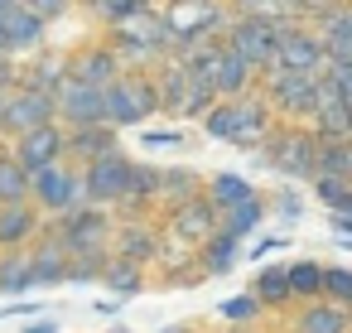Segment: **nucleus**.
Masks as SVG:
<instances>
[{"instance_id": "1", "label": "nucleus", "mask_w": 352, "mask_h": 333, "mask_svg": "<svg viewBox=\"0 0 352 333\" xmlns=\"http://www.w3.org/2000/svg\"><path fill=\"white\" fill-rule=\"evenodd\" d=\"M155 107H160L155 83H145L135 73H126V78H116V83L102 87V121L107 126H140Z\"/></svg>"}, {"instance_id": "2", "label": "nucleus", "mask_w": 352, "mask_h": 333, "mask_svg": "<svg viewBox=\"0 0 352 333\" xmlns=\"http://www.w3.org/2000/svg\"><path fill=\"white\" fill-rule=\"evenodd\" d=\"M78 184H82V198H92V203H126V193H131V160L121 150H107V155L87 160Z\"/></svg>"}, {"instance_id": "3", "label": "nucleus", "mask_w": 352, "mask_h": 333, "mask_svg": "<svg viewBox=\"0 0 352 333\" xmlns=\"http://www.w3.org/2000/svg\"><path fill=\"white\" fill-rule=\"evenodd\" d=\"M285 20H261V15H241L227 30V49H236L251 68H270L275 63V39H280Z\"/></svg>"}, {"instance_id": "4", "label": "nucleus", "mask_w": 352, "mask_h": 333, "mask_svg": "<svg viewBox=\"0 0 352 333\" xmlns=\"http://www.w3.org/2000/svg\"><path fill=\"white\" fill-rule=\"evenodd\" d=\"M265 83H270V102L289 116H314V83L318 73H294L285 63H270L265 68Z\"/></svg>"}, {"instance_id": "5", "label": "nucleus", "mask_w": 352, "mask_h": 333, "mask_svg": "<svg viewBox=\"0 0 352 333\" xmlns=\"http://www.w3.org/2000/svg\"><path fill=\"white\" fill-rule=\"evenodd\" d=\"M54 116H68L73 126H92L102 121V87L63 73V83L54 87Z\"/></svg>"}, {"instance_id": "6", "label": "nucleus", "mask_w": 352, "mask_h": 333, "mask_svg": "<svg viewBox=\"0 0 352 333\" xmlns=\"http://www.w3.org/2000/svg\"><path fill=\"white\" fill-rule=\"evenodd\" d=\"M164 25H169V44H188V39L212 34L222 25V15H217L212 0H179V6L164 15Z\"/></svg>"}, {"instance_id": "7", "label": "nucleus", "mask_w": 352, "mask_h": 333, "mask_svg": "<svg viewBox=\"0 0 352 333\" xmlns=\"http://www.w3.org/2000/svg\"><path fill=\"white\" fill-rule=\"evenodd\" d=\"M164 44H169V25H164V15L155 20V15L135 10V15L116 20V49H126V54H160Z\"/></svg>"}, {"instance_id": "8", "label": "nucleus", "mask_w": 352, "mask_h": 333, "mask_svg": "<svg viewBox=\"0 0 352 333\" xmlns=\"http://www.w3.org/2000/svg\"><path fill=\"white\" fill-rule=\"evenodd\" d=\"M30 193H34L44 208H73V203L82 198V184H78L73 169H63V164L54 160V164H44V169H30Z\"/></svg>"}, {"instance_id": "9", "label": "nucleus", "mask_w": 352, "mask_h": 333, "mask_svg": "<svg viewBox=\"0 0 352 333\" xmlns=\"http://www.w3.org/2000/svg\"><path fill=\"white\" fill-rule=\"evenodd\" d=\"M39 121H54V92H34V87H20L15 97L0 102V126L6 131H30Z\"/></svg>"}, {"instance_id": "10", "label": "nucleus", "mask_w": 352, "mask_h": 333, "mask_svg": "<svg viewBox=\"0 0 352 333\" xmlns=\"http://www.w3.org/2000/svg\"><path fill=\"white\" fill-rule=\"evenodd\" d=\"M275 63H285V68H294V73H318V68H323V44H318V34L285 25L280 39H275Z\"/></svg>"}, {"instance_id": "11", "label": "nucleus", "mask_w": 352, "mask_h": 333, "mask_svg": "<svg viewBox=\"0 0 352 333\" xmlns=\"http://www.w3.org/2000/svg\"><path fill=\"white\" fill-rule=\"evenodd\" d=\"M15 160L25 164V174H30V169H44V164H54V160H63V131H58L54 121H39V126L20 131Z\"/></svg>"}, {"instance_id": "12", "label": "nucleus", "mask_w": 352, "mask_h": 333, "mask_svg": "<svg viewBox=\"0 0 352 333\" xmlns=\"http://www.w3.org/2000/svg\"><path fill=\"white\" fill-rule=\"evenodd\" d=\"M58 241L68 246V256H82V251H107V217L82 208V213H68V222L58 227Z\"/></svg>"}, {"instance_id": "13", "label": "nucleus", "mask_w": 352, "mask_h": 333, "mask_svg": "<svg viewBox=\"0 0 352 333\" xmlns=\"http://www.w3.org/2000/svg\"><path fill=\"white\" fill-rule=\"evenodd\" d=\"M217 217H222V213H217L208 198L188 193V198L174 203V237H184V241H203L208 232H217Z\"/></svg>"}, {"instance_id": "14", "label": "nucleus", "mask_w": 352, "mask_h": 333, "mask_svg": "<svg viewBox=\"0 0 352 333\" xmlns=\"http://www.w3.org/2000/svg\"><path fill=\"white\" fill-rule=\"evenodd\" d=\"M39 39H44V20L30 15L20 0H15L10 10H0V44H6V54L10 49H34Z\"/></svg>"}, {"instance_id": "15", "label": "nucleus", "mask_w": 352, "mask_h": 333, "mask_svg": "<svg viewBox=\"0 0 352 333\" xmlns=\"http://www.w3.org/2000/svg\"><path fill=\"white\" fill-rule=\"evenodd\" d=\"M309 155H314V136L309 131H285V136H275V150L265 155L280 174H299V179H309Z\"/></svg>"}, {"instance_id": "16", "label": "nucleus", "mask_w": 352, "mask_h": 333, "mask_svg": "<svg viewBox=\"0 0 352 333\" xmlns=\"http://www.w3.org/2000/svg\"><path fill=\"white\" fill-rule=\"evenodd\" d=\"M68 275V246L58 241V232L34 251V256H25V280L30 285H58Z\"/></svg>"}, {"instance_id": "17", "label": "nucleus", "mask_w": 352, "mask_h": 333, "mask_svg": "<svg viewBox=\"0 0 352 333\" xmlns=\"http://www.w3.org/2000/svg\"><path fill=\"white\" fill-rule=\"evenodd\" d=\"M107 150H116V126H107V121H92V126H73V131L63 136V155H78V160H97V155H107Z\"/></svg>"}, {"instance_id": "18", "label": "nucleus", "mask_w": 352, "mask_h": 333, "mask_svg": "<svg viewBox=\"0 0 352 333\" xmlns=\"http://www.w3.org/2000/svg\"><path fill=\"white\" fill-rule=\"evenodd\" d=\"M68 73H73V78H82V83H92V87H107V83H116V78H121V54H116L111 44L87 49Z\"/></svg>"}, {"instance_id": "19", "label": "nucleus", "mask_w": 352, "mask_h": 333, "mask_svg": "<svg viewBox=\"0 0 352 333\" xmlns=\"http://www.w3.org/2000/svg\"><path fill=\"white\" fill-rule=\"evenodd\" d=\"M251 63L236 54V49H227L222 44V54H217V68H212V87H217V97H241L246 87H251Z\"/></svg>"}, {"instance_id": "20", "label": "nucleus", "mask_w": 352, "mask_h": 333, "mask_svg": "<svg viewBox=\"0 0 352 333\" xmlns=\"http://www.w3.org/2000/svg\"><path fill=\"white\" fill-rule=\"evenodd\" d=\"M232 107H236V131H232V140L236 145H256V140H265V131H270V111H265V102L261 97H232Z\"/></svg>"}, {"instance_id": "21", "label": "nucleus", "mask_w": 352, "mask_h": 333, "mask_svg": "<svg viewBox=\"0 0 352 333\" xmlns=\"http://www.w3.org/2000/svg\"><path fill=\"white\" fill-rule=\"evenodd\" d=\"M309 174H342V179H352V145L333 140V136H314Z\"/></svg>"}, {"instance_id": "22", "label": "nucleus", "mask_w": 352, "mask_h": 333, "mask_svg": "<svg viewBox=\"0 0 352 333\" xmlns=\"http://www.w3.org/2000/svg\"><path fill=\"white\" fill-rule=\"evenodd\" d=\"M34 227H39V213L25 198L0 203V246H20L25 237H34Z\"/></svg>"}, {"instance_id": "23", "label": "nucleus", "mask_w": 352, "mask_h": 333, "mask_svg": "<svg viewBox=\"0 0 352 333\" xmlns=\"http://www.w3.org/2000/svg\"><path fill=\"white\" fill-rule=\"evenodd\" d=\"M261 217H265V203L256 198V193H246L241 203H232V208H222V217H217V227L227 232V237H251L256 227H261Z\"/></svg>"}, {"instance_id": "24", "label": "nucleus", "mask_w": 352, "mask_h": 333, "mask_svg": "<svg viewBox=\"0 0 352 333\" xmlns=\"http://www.w3.org/2000/svg\"><path fill=\"white\" fill-rule=\"evenodd\" d=\"M294 328L299 333H347V314H342V304H314V309H304V319Z\"/></svg>"}, {"instance_id": "25", "label": "nucleus", "mask_w": 352, "mask_h": 333, "mask_svg": "<svg viewBox=\"0 0 352 333\" xmlns=\"http://www.w3.org/2000/svg\"><path fill=\"white\" fill-rule=\"evenodd\" d=\"M314 136H333V140H352V107H318L314 111Z\"/></svg>"}, {"instance_id": "26", "label": "nucleus", "mask_w": 352, "mask_h": 333, "mask_svg": "<svg viewBox=\"0 0 352 333\" xmlns=\"http://www.w3.org/2000/svg\"><path fill=\"white\" fill-rule=\"evenodd\" d=\"M314 179V193L333 208V213H352V184L342 174H309Z\"/></svg>"}, {"instance_id": "27", "label": "nucleus", "mask_w": 352, "mask_h": 333, "mask_svg": "<svg viewBox=\"0 0 352 333\" xmlns=\"http://www.w3.org/2000/svg\"><path fill=\"white\" fill-rule=\"evenodd\" d=\"M15 198H30V174L15 155H0V203H15Z\"/></svg>"}, {"instance_id": "28", "label": "nucleus", "mask_w": 352, "mask_h": 333, "mask_svg": "<svg viewBox=\"0 0 352 333\" xmlns=\"http://www.w3.org/2000/svg\"><path fill=\"white\" fill-rule=\"evenodd\" d=\"M318 275H323V266H314V261H294V266L285 270L289 299H318Z\"/></svg>"}, {"instance_id": "29", "label": "nucleus", "mask_w": 352, "mask_h": 333, "mask_svg": "<svg viewBox=\"0 0 352 333\" xmlns=\"http://www.w3.org/2000/svg\"><path fill=\"white\" fill-rule=\"evenodd\" d=\"M203 246H208V270H212V275H227L232 261H236V237H227V232L217 227V232L203 237Z\"/></svg>"}, {"instance_id": "30", "label": "nucleus", "mask_w": 352, "mask_h": 333, "mask_svg": "<svg viewBox=\"0 0 352 333\" xmlns=\"http://www.w3.org/2000/svg\"><path fill=\"white\" fill-rule=\"evenodd\" d=\"M246 193H251V184H246L241 174H217V179H212V189H208V203H212V208L222 213V208L241 203Z\"/></svg>"}, {"instance_id": "31", "label": "nucleus", "mask_w": 352, "mask_h": 333, "mask_svg": "<svg viewBox=\"0 0 352 333\" xmlns=\"http://www.w3.org/2000/svg\"><path fill=\"white\" fill-rule=\"evenodd\" d=\"M116 256L140 266V261H150V256H155V237H150V232H140V227H126V232H121V241H116Z\"/></svg>"}, {"instance_id": "32", "label": "nucleus", "mask_w": 352, "mask_h": 333, "mask_svg": "<svg viewBox=\"0 0 352 333\" xmlns=\"http://www.w3.org/2000/svg\"><path fill=\"white\" fill-rule=\"evenodd\" d=\"M97 280H107V285H111V290H121V294H135V290H140V266L116 256L111 266H102V275H97Z\"/></svg>"}, {"instance_id": "33", "label": "nucleus", "mask_w": 352, "mask_h": 333, "mask_svg": "<svg viewBox=\"0 0 352 333\" xmlns=\"http://www.w3.org/2000/svg\"><path fill=\"white\" fill-rule=\"evenodd\" d=\"M318 299H328V304H347V299H352V275H347L342 266L323 270V275H318Z\"/></svg>"}, {"instance_id": "34", "label": "nucleus", "mask_w": 352, "mask_h": 333, "mask_svg": "<svg viewBox=\"0 0 352 333\" xmlns=\"http://www.w3.org/2000/svg\"><path fill=\"white\" fill-rule=\"evenodd\" d=\"M256 299L261 304H289V285H285V270H261L256 275Z\"/></svg>"}, {"instance_id": "35", "label": "nucleus", "mask_w": 352, "mask_h": 333, "mask_svg": "<svg viewBox=\"0 0 352 333\" xmlns=\"http://www.w3.org/2000/svg\"><path fill=\"white\" fill-rule=\"evenodd\" d=\"M203 126H208V136H217V140H232V131H236V107L227 102V107H208L203 111Z\"/></svg>"}, {"instance_id": "36", "label": "nucleus", "mask_w": 352, "mask_h": 333, "mask_svg": "<svg viewBox=\"0 0 352 333\" xmlns=\"http://www.w3.org/2000/svg\"><path fill=\"white\" fill-rule=\"evenodd\" d=\"M184 63L179 68H164V78H160V87H155V97H160V107H174L179 111V97H184Z\"/></svg>"}, {"instance_id": "37", "label": "nucleus", "mask_w": 352, "mask_h": 333, "mask_svg": "<svg viewBox=\"0 0 352 333\" xmlns=\"http://www.w3.org/2000/svg\"><path fill=\"white\" fill-rule=\"evenodd\" d=\"M155 193H160V169L131 164V193H126V198H155Z\"/></svg>"}, {"instance_id": "38", "label": "nucleus", "mask_w": 352, "mask_h": 333, "mask_svg": "<svg viewBox=\"0 0 352 333\" xmlns=\"http://www.w3.org/2000/svg\"><path fill=\"white\" fill-rule=\"evenodd\" d=\"M318 78H328L338 92H347V97H352V58H323Z\"/></svg>"}, {"instance_id": "39", "label": "nucleus", "mask_w": 352, "mask_h": 333, "mask_svg": "<svg viewBox=\"0 0 352 333\" xmlns=\"http://www.w3.org/2000/svg\"><path fill=\"white\" fill-rule=\"evenodd\" d=\"M63 73H68L63 63H39V68L25 78V87H34V92H54V87L63 83Z\"/></svg>"}, {"instance_id": "40", "label": "nucleus", "mask_w": 352, "mask_h": 333, "mask_svg": "<svg viewBox=\"0 0 352 333\" xmlns=\"http://www.w3.org/2000/svg\"><path fill=\"white\" fill-rule=\"evenodd\" d=\"M193 184H198V179H193L188 169H169V174H160V193H169L174 203H179V198H188V193H193Z\"/></svg>"}, {"instance_id": "41", "label": "nucleus", "mask_w": 352, "mask_h": 333, "mask_svg": "<svg viewBox=\"0 0 352 333\" xmlns=\"http://www.w3.org/2000/svg\"><path fill=\"white\" fill-rule=\"evenodd\" d=\"M0 290H30V280H25V256H6L0 261Z\"/></svg>"}, {"instance_id": "42", "label": "nucleus", "mask_w": 352, "mask_h": 333, "mask_svg": "<svg viewBox=\"0 0 352 333\" xmlns=\"http://www.w3.org/2000/svg\"><path fill=\"white\" fill-rule=\"evenodd\" d=\"M20 6H25L30 15H39V20H54V15L68 6V0H20Z\"/></svg>"}, {"instance_id": "43", "label": "nucleus", "mask_w": 352, "mask_h": 333, "mask_svg": "<svg viewBox=\"0 0 352 333\" xmlns=\"http://www.w3.org/2000/svg\"><path fill=\"white\" fill-rule=\"evenodd\" d=\"M256 309H261L256 299H227V304H222V314H227V319H236V323H241V319H251Z\"/></svg>"}, {"instance_id": "44", "label": "nucleus", "mask_w": 352, "mask_h": 333, "mask_svg": "<svg viewBox=\"0 0 352 333\" xmlns=\"http://www.w3.org/2000/svg\"><path fill=\"white\" fill-rule=\"evenodd\" d=\"M294 10H314V15H323L328 6H338V0H289Z\"/></svg>"}, {"instance_id": "45", "label": "nucleus", "mask_w": 352, "mask_h": 333, "mask_svg": "<svg viewBox=\"0 0 352 333\" xmlns=\"http://www.w3.org/2000/svg\"><path fill=\"white\" fill-rule=\"evenodd\" d=\"M30 333H54V323H39V328H30Z\"/></svg>"}, {"instance_id": "46", "label": "nucleus", "mask_w": 352, "mask_h": 333, "mask_svg": "<svg viewBox=\"0 0 352 333\" xmlns=\"http://www.w3.org/2000/svg\"><path fill=\"white\" fill-rule=\"evenodd\" d=\"M10 6H15V0H0V10H10Z\"/></svg>"}, {"instance_id": "47", "label": "nucleus", "mask_w": 352, "mask_h": 333, "mask_svg": "<svg viewBox=\"0 0 352 333\" xmlns=\"http://www.w3.org/2000/svg\"><path fill=\"white\" fill-rule=\"evenodd\" d=\"M164 333H188V328H164Z\"/></svg>"}, {"instance_id": "48", "label": "nucleus", "mask_w": 352, "mask_h": 333, "mask_svg": "<svg viewBox=\"0 0 352 333\" xmlns=\"http://www.w3.org/2000/svg\"><path fill=\"white\" fill-rule=\"evenodd\" d=\"M111 333H126V328H111Z\"/></svg>"}, {"instance_id": "49", "label": "nucleus", "mask_w": 352, "mask_h": 333, "mask_svg": "<svg viewBox=\"0 0 352 333\" xmlns=\"http://www.w3.org/2000/svg\"><path fill=\"white\" fill-rule=\"evenodd\" d=\"M0 102H6V92H0Z\"/></svg>"}, {"instance_id": "50", "label": "nucleus", "mask_w": 352, "mask_h": 333, "mask_svg": "<svg viewBox=\"0 0 352 333\" xmlns=\"http://www.w3.org/2000/svg\"><path fill=\"white\" fill-rule=\"evenodd\" d=\"M0 58H6V54H0Z\"/></svg>"}]
</instances>
